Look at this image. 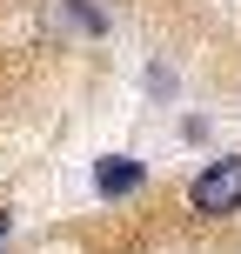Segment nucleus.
I'll return each instance as SVG.
<instances>
[{
  "mask_svg": "<svg viewBox=\"0 0 241 254\" xmlns=\"http://www.w3.org/2000/svg\"><path fill=\"white\" fill-rule=\"evenodd\" d=\"M188 207H194V221L241 214V154H221V161H208L201 174L188 181Z\"/></svg>",
  "mask_w": 241,
  "mask_h": 254,
  "instance_id": "obj_1",
  "label": "nucleus"
},
{
  "mask_svg": "<svg viewBox=\"0 0 241 254\" xmlns=\"http://www.w3.org/2000/svg\"><path fill=\"white\" fill-rule=\"evenodd\" d=\"M141 181H148V167L127 161V154H107V161L94 167V194H101V201H121V194H134Z\"/></svg>",
  "mask_w": 241,
  "mask_h": 254,
  "instance_id": "obj_2",
  "label": "nucleus"
},
{
  "mask_svg": "<svg viewBox=\"0 0 241 254\" xmlns=\"http://www.w3.org/2000/svg\"><path fill=\"white\" fill-rule=\"evenodd\" d=\"M0 241H7V207H0Z\"/></svg>",
  "mask_w": 241,
  "mask_h": 254,
  "instance_id": "obj_3",
  "label": "nucleus"
}]
</instances>
